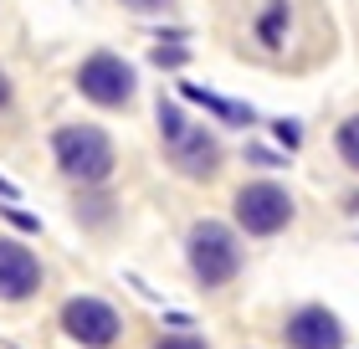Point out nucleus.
<instances>
[{"mask_svg":"<svg viewBox=\"0 0 359 349\" xmlns=\"http://www.w3.org/2000/svg\"><path fill=\"white\" fill-rule=\"evenodd\" d=\"M6 98H11V82H6V72H0V108H6Z\"/></svg>","mask_w":359,"mask_h":349,"instance_id":"obj_15","label":"nucleus"},{"mask_svg":"<svg viewBox=\"0 0 359 349\" xmlns=\"http://www.w3.org/2000/svg\"><path fill=\"white\" fill-rule=\"evenodd\" d=\"M287 344L292 349H344V324H339L329 308L308 303L287 319Z\"/></svg>","mask_w":359,"mask_h":349,"instance_id":"obj_8","label":"nucleus"},{"mask_svg":"<svg viewBox=\"0 0 359 349\" xmlns=\"http://www.w3.org/2000/svg\"><path fill=\"white\" fill-rule=\"evenodd\" d=\"M339 154H344V164L349 170H359V113L339 129Z\"/></svg>","mask_w":359,"mask_h":349,"instance_id":"obj_11","label":"nucleus"},{"mask_svg":"<svg viewBox=\"0 0 359 349\" xmlns=\"http://www.w3.org/2000/svg\"><path fill=\"white\" fill-rule=\"evenodd\" d=\"M252 46L272 62H308L323 46L313 0H262L252 15Z\"/></svg>","mask_w":359,"mask_h":349,"instance_id":"obj_1","label":"nucleus"},{"mask_svg":"<svg viewBox=\"0 0 359 349\" xmlns=\"http://www.w3.org/2000/svg\"><path fill=\"white\" fill-rule=\"evenodd\" d=\"M236 221L241 231H252V237H277L287 221H292V195L283 185H272V180H252V185L236 190Z\"/></svg>","mask_w":359,"mask_h":349,"instance_id":"obj_5","label":"nucleus"},{"mask_svg":"<svg viewBox=\"0 0 359 349\" xmlns=\"http://www.w3.org/2000/svg\"><path fill=\"white\" fill-rule=\"evenodd\" d=\"M159 134H165L170 159H175L185 175H195V180L216 175V164H221V144L210 139L205 129L185 124V113H180L175 103H159Z\"/></svg>","mask_w":359,"mask_h":349,"instance_id":"obj_3","label":"nucleus"},{"mask_svg":"<svg viewBox=\"0 0 359 349\" xmlns=\"http://www.w3.org/2000/svg\"><path fill=\"white\" fill-rule=\"evenodd\" d=\"M277 139H283V144H298V124L283 119V124H277Z\"/></svg>","mask_w":359,"mask_h":349,"instance_id":"obj_13","label":"nucleus"},{"mask_svg":"<svg viewBox=\"0 0 359 349\" xmlns=\"http://www.w3.org/2000/svg\"><path fill=\"white\" fill-rule=\"evenodd\" d=\"M52 149H57V164L67 170L72 180H83V185H93V180H103L113 170V139L103 134V129L93 124H67L52 134Z\"/></svg>","mask_w":359,"mask_h":349,"instance_id":"obj_2","label":"nucleus"},{"mask_svg":"<svg viewBox=\"0 0 359 349\" xmlns=\"http://www.w3.org/2000/svg\"><path fill=\"white\" fill-rule=\"evenodd\" d=\"M41 288V262L15 242H0V298H31Z\"/></svg>","mask_w":359,"mask_h":349,"instance_id":"obj_9","label":"nucleus"},{"mask_svg":"<svg viewBox=\"0 0 359 349\" xmlns=\"http://www.w3.org/2000/svg\"><path fill=\"white\" fill-rule=\"evenodd\" d=\"M0 195H15V190H11V185H6V180H0Z\"/></svg>","mask_w":359,"mask_h":349,"instance_id":"obj_16","label":"nucleus"},{"mask_svg":"<svg viewBox=\"0 0 359 349\" xmlns=\"http://www.w3.org/2000/svg\"><path fill=\"white\" fill-rule=\"evenodd\" d=\"M123 6H134V11H165L170 0H123Z\"/></svg>","mask_w":359,"mask_h":349,"instance_id":"obj_14","label":"nucleus"},{"mask_svg":"<svg viewBox=\"0 0 359 349\" xmlns=\"http://www.w3.org/2000/svg\"><path fill=\"white\" fill-rule=\"evenodd\" d=\"M154 349H205V339H190V334H175V339H159Z\"/></svg>","mask_w":359,"mask_h":349,"instance_id":"obj_12","label":"nucleus"},{"mask_svg":"<svg viewBox=\"0 0 359 349\" xmlns=\"http://www.w3.org/2000/svg\"><path fill=\"white\" fill-rule=\"evenodd\" d=\"M77 88H83L93 103L118 108V103L134 98V67H128L123 57H113V52H97V57H88L83 67H77Z\"/></svg>","mask_w":359,"mask_h":349,"instance_id":"obj_7","label":"nucleus"},{"mask_svg":"<svg viewBox=\"0 0 359 349\" xmlns=\"http://www.w3.org/2000/svg\"><path fill=\"white\" fill-rule=\"evenodd\" d=\"M180 93H185L190 103L210 108V113H216V119H226V124H252V119H257V113H252L247 103H231V98H221V93H205V88H195V82H185Z\"/></svg>","mask_w":359,"mask_h":349,"instance_id":"obj_10","label":"nucleus"},{"mask_svg":"<svg viewBox=\"0 0 359 349\" xmlns=\"http://www.w3.org/2000/svg\"><path fill=\"white\" fill-rule=\"evenodd\" d=\"M185 252H190V268L205 288H221V282H231L241 272V246L221 221H195Z\"/></svg>","mask_w":359,"mask_h":349,"instance_id":"obj_4","label":"nucleus"},{"mask_svg":"<svg viewBox=\"0 0 359 349\" xmlns=\"http://www.w3.org/2000/svg\"><path fill=\"white\" fill-rule=\"evenodd\" d=\"M62 329L77 339V344H88V349H108L113 339H118V308L103 303V298H67L62 303Z\"/></svg>","mask_w":359,"mask_h":349,"instance_id":"obj_6","label":"nucleus"}]
</instances>
